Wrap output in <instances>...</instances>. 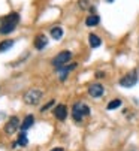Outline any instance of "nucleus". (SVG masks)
Masks as SVG:
<instances>
[{
  "label": "nucleus",
  "instance_id": "dca6fc26",
  "mask_svg": "<svg viewBox=\"0 0 139 151\" xmlns=\"http://www.w3.org/2000/svg\"><path fill=\"white\" fill-rule=\"evenodd\" d=\"M27 135H26V132L24 130H22L19 135H18V141H17V144H19L21 147H24V145H27Z\"/></svg>",
  "mask_w": 139,
  "mask_h": 151
},
{
  "label": "nucleus",
  "instance_id": "9b49d317",
  "mask_svg": "<svg viewBox=\"0 0 139 151\" xmlns=\"http://www.w3.org/2000/svg\"><path fill=\"white\" fill-rule=\"evenodd\" d=\"M88 39H90V47H91V48H99V47L102 45V39H100L97 35H94V33H91V35L88 36Z\"/></svg>",
  "mask_w": 139,
  "mask_h": 151
},
{
  "label": "nucleus",
  "instance_id": "20e7f679",
  "mask_svg": "<svg viewBox=\"0 0 139 151\" xmlns=\"http://www.w3.org/2000/svg\"><path fill=\"white\" fill-rule=\"evenodd\" d=\"M72 58V52L71 51H61L60 54H57L54 58H53V66H55V68H60V66H63V64L64 63H67L69 60H71Z\"/></svg>",
  "mask_w": 139,
  "mask_h": 151
},
{
  "label": "nucleus",
  "instance_id": "412c9836",
  "mask_svg": "<svg viewBox=\"0 0 139 151\" xmlns=\"http://www.w3.org/2000/svg\"><path fill=\"white\" fill-rule=\"evenodd\" d=\"M96 76H97V78H103V72H97Z\"/></svg>",
  "mask_w": 139,
  "mask_h": 151
},
{
  "label": "nucleus",
  "instance_id": "6ab92c4d",
  "mask_svg": "<svg viewBox=\"0 0 139 151\" xmlns=\"http://www.w3.org/2000/svg\"><path fill=\"white\" fill-rule=\"evenodd\" d=\"M79 5L81 8H87V0H79Z\"/></svg>",
  "mask_w": 139,
  "mask_h": 151
},
{
  "label": "nucleus",
  "instance_id": "a211bd4d",
  "mask_svg": "<svg viewBox=\"0 0 139 151\" xmlns=\"http://www.w3.org/2000/svg\"><path fill=\"white\" fill-rule=\"evenodd\" d=\"M54 103H55V100H50V102H48V103H46L45 106H42V109H40V111H42V112H45L46 109H50V108H51V106H53Z\"/></svg>",
  "mask_w": 139,
  "mask_h": 151
},
{
  "label": "nucleus",
  "instance_id": "4468645a",
  "mask_svg": "<svg viewBox=\"0 0 139 151\" xmlns=\"http://www.w3.org/2000/svg\"><path fill=\"white\" fill-rule=\"evenodd\" d=\"M51 36L54 37V39H61L63 37V29L61 27H53L51 29Z\"/></svg>",
  "mask_w": 139,
  "mask_h": 151
},
{
  "label": "nucleus",
  "instance_id": "1a4fd4ad",
  "mask_svg": "<svg viewBox=\"0 0 139 151\" xmlns=\"http://www.w3.org/2000/svg\"><path fill=\"white\" fill-rule=\"evenodd\" d=\"M54 115H55V118L57 120H66V117H67V108L64 106V105H57L55 108H54Z\"/></svg>",
  "mask_w": 139,
  "mask_h": 151
},
{
  "label": "nucleus",
  "instance_id": "aec40b11",
  "mask_svg": "<svg viewBox=\"0 0 139 151\" xmlns=\"http://www.w3.org/2000/svg\"><path fill=\"white\" fill-rule=\"evenodd\" d=\"M51 151H64V150H63V148H60V147H57V148H53Z\"/></svg>",
  "mask_w": 139,
  "mask_h": 151
},
{
  "label": "nucleus",
  "instance_id": "9d476101",
  "mask_svg": "<svg viewBox=\"0 0 139 151\" xmlns=\"http://www.w3.org/2000/svg\"><path fill=\"white\" fill-rule=\"evenodd\" d=\"M46 45H48V37H46L45 35H37L36 37H35V47H36V50H43Z\"/></svg>",
  "mask_w": 139,
  "mask_h": 151
},
{
  "label": "nucleus",
  "instance_id": "f257e3e1",
  "mask_svg": "<svg viewBox=\"0 0 139 151\" xmlns=\"http://www.w3.org/2000/svg\"><path fill=\"white\" fill-rule=\"evenodd\" d=\"M18 23H19V15H18L17 12H12V14L3 17V18H2V23H0V35H8V33H11V32L17 27Z\"/></svg>",
  "mask_w": 139,
  "mask_h": 151
},
{
  "label": "nucleus",
  "instance_id": "f8f14e48",
  "mask_svg": "<svg viewBox=\"0 0 139 151\" xmlns=\"http://www.w3.org/2000/svg\"><path fill=\"white\" fill-rule=\"evenodd\" d=\"M33 123H35V117L33 115H27L26 118H24V121H22V124H21V130H29V129L33 126Z\"/></svg>",
  "mask_w": 139,
  "mask_h": 151
},
{
  "label": "nucleus",
  "instance_id": "ddd939ff",
  "mask_svg": "<svg viewBox=\"0 0 139 151\" xmlns=\"http://www.w3.org/2000/svg\"><path fill=\"white\" fill-rule=\"evenodd\" d=\"M99 21H100L99 15H90V17H87V19H85V24H87L88 27H93V26H97Z\"/></svg>",
  "mask_w": 139,
  "mask_h": 151
},
{
  "label": "nucleus",
  "instance_id": "f3484780",
  "mask_svg": "<svg viewBox=\"0 0 139 151\" xmlns=\"http://www.w3.org/2000/svg\"><path fill=\"white\" fill-rule=\"evenodd\" d=\"M118 106H121V100H120V99H115V100L109 102L106 108H108V109L111 111V109H115V108H118Z\"/></svg>",
  "mask_w": 139,
  "mask_h": 151
},
{
  "label": "nucleus",
  "instance_id": "2eb2a0df",
  "mask_svg": "<svg viewBox=\"0 0 139 151\" xmlns=\"http://www.w3.org/2000/svg\"><path fill=\"white\" fill-rule=\"evenodd\" d=\"M12 45H14V40H11V39L3 40L2 44H0V52H5V51H6V50H9Z\"/></svg>",
  "mask_w": 139,
  "mask_h": 151
},
{
  "label": "nucleus",
  "instance_id": "0eeeda50",
  "mask_svg": "<svg viewBox=\"0 0 139 151\" xmlns=\"http://www.w3.org/2000/svg\"><path fill=\"white\" fill-rule=\"evenodd\" d=\"M103 93H105V88L100 84H91L88 87V94L91 97H100V96H103Z\"/></svg>",
  "mask_w": 139,
  "mask_h": 151
},
{
  "label": "nucleus",
  "instance_id": "7ed1b4c3",
  "mask_svg": "<svg viewBox=\"0 0 139 151\" xmlns=\"http://www.w3.org/2000/svg\"><path fill=\"white\" fill-rule=\"evenodd\" d=\"M42 97V91L37 90V88H30L29 91H26L24 94V102L27 105H36Z\"/></svg>",
  "mask_w": 139,
  "mask_h": 151
},
{
  "label": "nucleus",
  "instance_id": "4be33fe9",
  "mask_svg": "<svg viewBox=\"0 0 139 151\" xmlns=\"http://www.w3.org/2000/svg\"><path fill=\"white\" fill-rule=\"evenodd\" d=\"M106 2H108V3H112V2H114V0H106Z\"/></svg>",
  "mask_w": 139,
  "mask_h": 151
},
{
  "label": "nucleus",
  "instance_id": "f03ea898",
  "mask_svg": "<svg viewBox=\"0 0 139 151\" xmlns=\"http://www.w3.org/2000/svg\"><path fill=\"white\" fill-rule=\"evenodd\" d=\"M90 114V108L85 105V103H75L73 105V109H72V117L75 121H81L85 115Z\"/></svg>",
  "mask_w": 139,
  "mask_h": 151
},
{
  "label": "nucleus",
  "instance_id": "6e6552de",
  "mask_svg": "<svg viewBox=\"0 0 139 151\" xmlns=\"http://www.w3.org/2000/svg\"><path fill=\"white\" fill-rule=\"evenodd\" d=\"M76 68V63H72V64H69V66H60V68H57V70H58V79L60 81H64L66 78H67V73L71 72V70H73Z\"/></svg>",
  "mask_w": 139,
  "mask_h": 151
},
{
  "label": "nucleus",
  "instance_id": "39448f33",
  "mask_svg": "<svg viewBox=\"0 0 139 151\" xmlns=\"http://www.w3.org/2000/svg\"><path fill=\"white\" fill-rule=\"evenodd\" d=\"M136 82H138V73H136V70L129 72L127 75H124L120 79V85H121V87H126V88H132Z\"/></svg>",
  "mask_w": 139,
  "mask_h": 151
},
{
  "label": "nucleus",
  "instance_id": "423d86ee",
  "mask_svg": "<svg viewBox=\"0 0 139 151\" xmlns=\"http://www.w3.org/2000/svg\"><path fill=\"white\" fill-rule=\"evenodd\" d=\"M18 127H21L18 117H11V118L8 120V123L5 124V132H6L8 135H12V133L17 132V129H18Z\"/></svg>",
  "mask_w": 139,
  "mask_h": 151
}]
</instances>
